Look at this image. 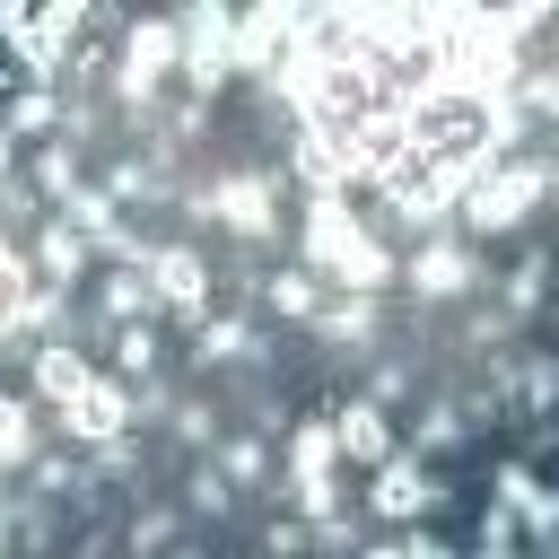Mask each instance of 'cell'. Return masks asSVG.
<instances>
[{
  "mask_svg": "<svg viewBox=\"0 0 559 559\" xmlns=\"http://www.w3.org/2000/svg\"><path fill=\"white\" fill-rule=\"evenodd\" d=\"M367 507H376L384 524H411V515H428V507H437V480H428V463H419V454H393V463L376 472Z\"/></svg>",
  "mask_w": 559,
  "mask_h": 559,
  "instance_id": "cell-5",
  "label": "cell"
},
{
  "mask_svg": "<svg viewBox=\"0 0 559 559\" xmlns=\"http://www.w3.org/2000/svg\"><path fill=\"white\" fill-rule=\"evenodd\" d=\"M96 306H105V323H114V332H122V323H140V314H148V306H157V288H148V280H140V271H114V280H105V297H96Z\"/></svg>",
  "mask_w": 559,
  "mask_h": 559,
  "instance_id": "cell-10",
  "label": "cell"
},
{
  "mask_svg": "<svg viewBox=\"0 0 559 559\" xmlns=\"http://www.w3.org/2000/svg\"><path fill=\"white\" fill-rule=\"evenodd\" d=\"M542 280H550L542 262H515V271H507V314H533V306H542Z\"/></svg>",
  "mask_w": 559,
  "mask_h": 559,
  "instance_id": "cell-15",
  "label": "cell"
},
{
  "mask_svg": "<svg viewBox=\"0 0 559 559\" xmlns=\"http://www.w3.org/2000/svg\"><path fill=\"white\" fill-rule=\"evenodd\" d=\"M262 472H271V454H262V445H253V437H245V445H227V454H218V480H262Z\"/></svg>",
  "mask_w": 559,
  "mask_h": 559,
  "instance_id": "cell-17",
  "label": "cell"
},
{
  "mask_svg": "<svg viewBox=\"0 0 559 559\" xmlns=\"http://www.w3.org/2000/svg\"><path fill=\"white\" fill-rule=\"evenodd\" d=\"M44 122H52V96H44V87H26V96L9 105V131H44Z\"/></svg>",
  "mask_w": 559,
  "mask_h": 559,
  "instance_id": "cell-18",
  "label": "cell"
},
{
  "mask_svg": "<svg viewBox=\"0 0 559 559\" xmlns=\"http://www.w3.org/2000/svg\"><path fill=\"white\" fill-rule=\"evenodd\" d=\"M201 210H210L218 227H236V236H262V227H271V183H262V175H236V183H218Z\"/></svg>",
  "mask_w": 559,
  "mask_h": 559,
  "instance_id": "cell-8",
  "label": "cell"
},
{
  "mask_svg": "<svg viewBox=\"0 0 559 559\" xmlns=\"http://www.w3.org/2000/svg\"><path fill=\"white\" fill-rule=\"evenodd\" d=\"M52 411H61L70 445H96V454H114L122 428H131V393H122V376H87V384H70Z\"/></svg>",
  "mask_w": 559,
  "mask_h": 559,
  "instance_id": "cell-3",
  "label": "cell"
},
{
  "mask_svg": "<svg viewBox=\"0 0 559 559\" xmlns=\"http://www.w3.org/2000/svg\"><path fill=\"white\" fill-rule=\"evenodd\" d=\"M35 271H44V288H70V280L87 271V236H79L70 218H52L44 245H35Z\"/></svg>",
  "mask_w": 559,
  "mask_h": 559,
  "instance_id": "cell-9",
  "label": "cell"
},
{
  "mask_svg": "<svg viewBox=\"0 0 559 559\" xmlns=\"http://www.w3.org/2000/svg\"><path fill=\"white\" fill-rule=\"evenodd\" d=\"M323 323H332L341 341H376V306H367V297H341V306H323Z\"/></svg>",
  "mask_w": 559,
  "mask_h": 559,
  "instance_id": "cell-14",
  "label": "cell"
},
{
  "mask_svg": "<svg viewBox=\"0 0 559 559\" xmlns=\"http://www.w3.org/2000/svg\"><path fill=\"white\" fill-rule=\"evenodd\" d=\"M358 559H402V542H367V550H358Z\"/></svg>",
  "mask_w": 559,
  "mask_h": 559,
  "instance_id": "cell-21",
  "label": "cell"
},
{
  "mask_svg": "<svg viewBox=\"0 0 559 559\" xmlns=\"http://www.w3.org/2000/svg\"><path fill=\"white\" fill-rule=\"evenodd\" d=\"M332 419V445H341V463H367V472H384L402 445H393V428H384V402L367 393V402H341V411H323Z\"/></svg>",
  "mask_w": 559,
  "mask_h": 559,
  "instance_id": "cell-4",
  "label": "cell"
},
{
  "mask_svg": "<svg viewBox=\"0 0 559 559\" xmlns=\"http://www.w3.org/2000/svg\"><path fill=\"white\" fill-rule=\"evenodd\" d=\"M192 349H201V367H227V358H245V349H253V332H245L236 314H201Z\"/></svg>",
  "mask_w": 559,
  "mask_h": 559,
  "instance_id": "cell-11",
  "label": "cell"
},
{
  "mask_svg": "<svg viewBox=\"0 0 559 559\" xmlns=\"http://www.w3.org/2000/svg\"><path fill=\"white\" fill-rule=\"evenodd\" d=\"M306 271H314V280H341L349 297H367V288H384V280H393L384 245H376L367 227H349V210H341V201H314V210H306Z\"/></svg>",
  "mask_w": 559,
  "mask_h": 559,
  "instance_id": "cell-1",
  "label": "cell"
},
{
  "mask_svg": "<svg viewBox=\"0 0 559 559\" xmlns=\"http://www.w3.org/2000/svg\"><path fill=\"white\" fill-rule=\"evenodd\" d=\"M550 192V166H533V157H507V166H480L472 175V192H463V218H472V236H507L533 201Z\"/></svg>",
  "mask_w": 559,
  "mask_h": 559,
  "instance_id": "cell-2",
  "label": "cell"
},
{
  "mask_svg": "<svg viewBox=\"0 0 559 559\" xmlns=\"http://www.w3.org/2000/svg\"><path fill=\"white\" fill-rule=\"evenodd\" d=\"M402 559H454V550H445L437 533H411V542H402Z\"/></svg>",
  "mask_w": 559,
  "mask_h": 559,
  "instance_id": "cell-20",
  "label": "cell"
},
{
  "mask_svg": "<svg viewBox=\"0 0 559 559\" xmlns=\"http://www.w3.org/2000/svg\"><path fill=\"white\" fill-rule=\"evenodd\" d=\"M183 559H192V550H183Z\"/></svg>",
  "mask_w": 559,
  "mask_h": 559,
  "instance_id": "cell-22",
  "label": "cell"
},
{
  "mask_svg": "<svg viewBox=\"0 0 559 559\" xmlns=\"http://www.w3.org/2000/svg\"><path fill=\"white\" fill-rule=\"evenodd\" d=\"M148 288H157V306H183V314H201V306H210V271H201V253H192V245L148 253Z\"/></svg>",
  "mask_w": 559,
  "mask_h": 559,
  "instance_id": "cell-6",
  "label": "cell"
},
{
  "mask_svg": "<svg viewBox=\"0 0 559 559\" xmlns=\"http://www.w3.org/2000/svg\"><path fill=\"white\" fill-rule=\"evenodd\" d=\"M262 297H271L280 314H323V280H314V271H280Z\"/></svg>",
  "mask_w": 559,
  "mask_h": 559,
  "instance_id": "cell-12",
  "label": "cell"
},
{
  "mask_svg": "<svg viewBox=\"0 0 559 559\" xmlns=\"http://www.w3.org/2000/svg\"><path fill=\"white\" fill-rule=\"evenodd\" d=\"M454 437H463V411H454V402H437V411L419 419V437H411V445H419V454H437V445H454Z\"/></svg>",
  "mask_w": 559,
  "mask_h": 559,
  "instance_id": "cell-16",
  "label": "cell"
},
{
  "mask_svg": "<svg viewBox=\"0 0 559 559\" xmlns=\"http://www.w3.org/2000/svg\"><path fill=\"white\" fill-rule=\"evenodd\" d=\"M411 288H419V297H463V288H472V245H454V236L419 245V253H411Z\"/></svg>",
  "mask_w": 559,
  "mask_h": 559,
  "instance_id": "cell-7",
  "label": "cell"
},
{
  "mask_svg": "<svg viewBox=\"0 0 559 559\" xmlns=\"http://www.w3.org/2000/svg\"><path fill=\"white\" fill-rule=\"evenodd\" d=\"M192 507H201V515H218V507H227V480H218V463H201V472H192Z\"/></svg>",
  "mask_w": 559,
  "mask_h": 559,
  "instance_id": "cell-19",
  "label": "cell"
},
{
  "mask_svg": "<svg viewBox=\"0 0 559 559\" xmlns=\"http://www.w3.org/2000/svg\"><path fill=\"white\" fill-rule=\"evenodd\" d=\"M114 367H122V376H148V367H157V332H148V323H122V332H114Z\"/></svg>",
  "mask_w": 559,
  "mask_h": 559,
  "instance_id": "cell-13",
  "label": "cell"
}]
</instances>
